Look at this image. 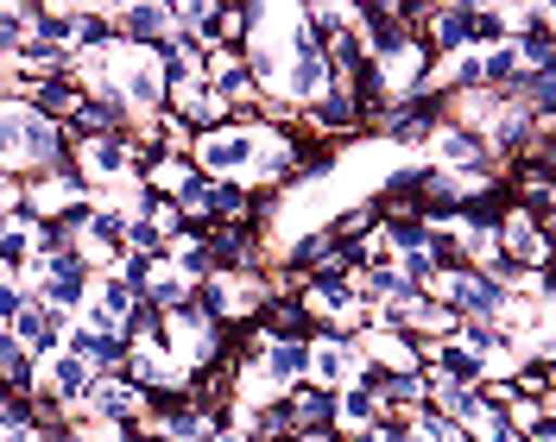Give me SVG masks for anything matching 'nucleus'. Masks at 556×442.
I'll return each mask as SVG.
<instances>
[{
    "instance_id": "obj_24",
    "label": "nucleus",
    "mask_w": 556,
    "mask_h": 442,
    "mask_svg": "<svg viewBox=\"0 0 556 442\" xmlns=\"http://www.w3.org/2000/svg\"><path fill=\"white\" fill-rule=\"evenodd\" d=\"M197 177V165L190 159H172V152H152L146 165H139V184L152 190V197H165V203H177L184 197V184Z\"/></svg>"
},
{
    "instance_id": "obj_19",
    "label": "nucleus",
    "mask_w": 556,
    "mask_h": 442,
    "mask_svg": "<svg viewBox=\"0 0 556 442\" xmlns=\"http://www.w3.org/2000/svg\"><path fill=\"white\" fill-rule=\"evenodd\" d=\"M253 329H260V341H316L311 316L298 310V298H266L260 316H253Z\"/></svg>"
},
{
    "instance_id": "obj_27",
    "label": "nucleus",
    "mask_w": 556,
    "mask_h": 442,
    "mask_svg": "<svg viewBox=\"0 0 556 442\" xmlns=\"http://www.w3.org/2000/svg\"><path fill=\"white\" fill-rule=\"evenodd\" d=\"M33 354H26V348H20V341L7 336V329H0V379H7V386H20V392H26V399H33Z\"/></svg>"
},
{
    "instance_id": "obj_10",
    "label": "nucleus",
    "mask_w": 556,
    "mask_h": 442,
    "mask_svg": "<svg viewBox=\"0 0 556 442\" xmlns=\"http://www.w3.org/2000/svg\"><path fill=\"white\" fill-rule=\"evenodd\" d=\"M64 354H76L96 379H108V374H121V361H127V336L121 329H83V323H70Z\"/></svg>"
},
{
    "instance_id": "obj_30",
    "label": "nucleus",
    "mask_w": 556,
    "mask_h": 442,
    "mask_svg": "<svg viewBox=\"0 0 556 442\" xmlns=\"http://www.w3.org/2000/svg\"><path fill=\"white\" fill-rule=\"evenodd\" d=\"M374 442H417V437H412L405 417H380V424H374Z\"/></svg>"
},
{
    "instance_id": "obj_18",
    "label": "nucleus",
    "mask_w": 556,
    "mask_h": 442,
    "mask_svg": "<svg viewBox=\"0 0 556 442\" xmlns=\"http://www.w3.org/2000/svg\"><path fill=\"white\" fill-rule=\"evenodd\" d=\"M165 266H172L177 278H208L215 273V228H184V235L165 247Z\"/></svg>"
},
{
    "instance_id": "obj_16",
    "label": "nucleus",
    "mask_w": 556,
    "mask_h": 442,
    "mask_svg": "<svg viewBox=\"0 0 556 442\" xmlns=\"http://www.w3.org/2000/svg\"><path fill=\"white\" fill-rule=\"evenodd\" d=\"M361 361L374 367V374H424V348L412 336H380V329H367L361 336Z\"/></svg>"
},
{
    "instance_id": "obj_8",
    "label": "nucleus",
    "mask_w": 556,
    "mask_h": 442,
    "mask_svg": "<svg viewBox=\"0 0 556 442\" xmlns=\"http://www.w3.org/2000/svg\"><path fill=\"white\" fill-rule=\"evenodd\" d=\"M89 291H96V273H89V266L70 253V260H51V273H45V285H38L33 298L76 323V316H83V304H89Z\"/></svg>"
},
{
    "instance_id": "obj_22",
    "label": "nucleus",
    "mask_w": 556,
    "mask_h": 442,
    "mask_svg": "<svg viewBox=\"0 0 556 442\" xmlns=\"http://www.w3.org/2000/svg\"><path fill=\"white\" fill-rule=\"evenodd\" d=\"M285 411H291V430H298V437H311V430H336V392L298 386V392H285Z\"/></svg>"
},
{
    "instance_id": "obj_13",
    "label": "nucleus",
    "mask_w": 556,
    "mask_h": 442,
    "mask_svg": "<svg viewBox=\"0 0 556 442\" xmlns=\"http://www.w3.org/2000/svg\"><path fill=\"white\" fill-rule=\"evenodd\" d=\"M430 165H443V171H493V159H486V139L481 134H468V127H455V121H443L437 134H430ZM506 177V171H500Z\"/></svg>"
},
{
    "instance_id": "obj_15",
    "label": "nucleus",
    "mask_w": 556,
    "mask_h": 442,
    "mask_svg": "<svg viewBox=\"0 0 556 442\" xmlns=\"http://www.w3.org/2000/svg\"><path fill=\"white\" fill-rule=\"evenodd\" d=\"M152 411L146 392H134L121 374L96 379V392H89V417H102V424H121V430H139V417Z\"/></svg>"
},
{
    "instance_id": "obj_7",
    "label": "nucleus",
    "mask_w": 556,
    "mask_h": 442,
    "mask_svg": "<svg viewBox=\"0 0 556 442\" xmlns=\"http://www.w3.org/2000/svg\"><path fill=\"white\" fill-rule=\"evenodd\" d=\"M165 114H172V121H184L190 134H208V127L235 121V108L222 102V96L208 89L203 76H190V83H172V89H165Z\"/></svg>"
},
{
    "instance_id": "obj_23",
    "label": "nucleus",
    "mask_w": 556,
    "mask_h": 442,
    "mask_svg": "<svg viewBox=\"0 0 556 442\" xmlns=\"http://www.w3.org/2000/svg\"><path fill=\"white\" fill-rule=\"evenodd\" d=\"M380 424V399L354 379V386H342L336 392V437H361V430H374Z\"/></svg>"
},
{
    "instance_id": "obj_11",
    "label": "nucleus",
    "mask_w": 556,
    "mask_h": 442,
    "mask_svg": "<svg viewBox=\"0 0 556 442\" xmlns=\"http://www.w3.org/2000/svg\"><path fill=\"white\" fill-rule=\"evenodd\" d=\"M64 329H70V316H58L51 304H38V298H26V310L13 316V329H7V336L20 341V348H26L33 361H51V354L64 348Z\"/></svg>"
},
{
    "instance_id": "obj_4",
    "label": "nucleus",
    "mask_w": 556,
    "mask_h": 442,
    "mask_svg": "<svg viewBox=\"0 0 556 442\" xmlns=\"http://www.w3.org/2000/svg\"><path fill=\"white\" fill-rule=\"evenodd\" d=\"M70 171L89 184V190H114V184H139V146L127 134H108V139H83V146H70L64 152Z\"/></svg>"
},
{
    "instance_id": "obj_3",
    "label": "nucleus",
    "mask_w": 556,
    "mask_h": 442,
    "mask_svg": "<svg viewBox=\"0 0 556 442\" xmlns=\"http://www.w3.org/2000/svg\"><path fill=\"white\" fill-rule=\"evenodd\" d=\"M551 228L544 215H531L519 203H500L493 215V240H500V260L513 266V273H551Z\"/></svg>"
},
{
    "instance_id": "obj_9",
    "label": "nucleus",
    "mask_w": 556,
    "mask_h": 442,
    "mask_svg": "<svg viewBox=\"0 0 556 442\" xmlns=\"http://www.w3.org/2000/svg\"><path fill=\"white\" fill-rule=\"evenodd\" d=\"M114 33L134 51H159L172 38V0H134V7H114Z\"/></svg>"
},
{
    "instance_id": "obj_20",
    "label": "nucleus",
    "mask_w": 556,
    "mask_h": 442,
    "mask_svg": "<svg viewBox=\"0 0 556 442\" xmlns=\"http://www.w3.org/2000/svg\"><path fill=\"white\" fill-rule=\"evenodd\" d=\"M121 33H114V7H76V51L70 58H114Z\"/></svg>"
},
{
    "instance_id": "obj_21",
    "label": "nucleus",
    "mask_w": 556,
    "mask_h": 442,
    "mask_svg": "<svg viewBox=\"0 0 556 442\" xmlns=\"http://www.w3.org/2000/svg\"><path fill=\"white\" fill-rule=\"evenodd\" d=\"M513 33H519V7H475L468 0V51L513 45Z\"/></svg>"
},
{
    "instance_id": "obj_29",
    "label": "nucleus",
    "mask_w": 556,
    "mask_h": 442,
    "mask_svg": "<svg viewBox=\"0 0 556 442\" xmlns=\"http://www.w3.org/2000/svg\"><path fill=\"white\" fill-rule=\"evenodd\" d=\"M26 298H33V291H26L20 278H0V329H13V316L26 310Z\"/></svg>"
},
{
    "instance_id": "obj_26",
    "label": "nucleus",
    "mask_w": 556,
    "mask_h": 442,
    "mask_svg": "<svg viewBox=\"0 0 556 442\" xmlns=\"http://www.w3.org/2000/svg\"><path fill=\"white\" fill-rule=\"evenodd\" d=\"M139 304H152L159 316H172V310H184V304H190V278H177L172 266H159V273H152V285H146V298H139Z\"/></svg>"
},
{
    "instance_id": "obj_5",
    "label": "nucleus",
    "mask_w": 556,
    "mask_h": 442,
    "mask_svg": "<svg viewBox=\"0 0 556 442\" xmlns=\"http://www.w3.org/2000/svg\"><path fill=\"white\" fill-rule=\"evenodd\" d=\"M89 392H96V374L76 361V354H51V361H38L33 367V399H45V405L58 411V417H89Z\"/></svg>"
},
{
    "instance_id": "obj_32",
    "label": "nucleus",
    "mask_w": 556,
    "mask_h": 442,
    "mask_svg": "<svg viewBox=\"0 0 556 442\" xmlns=\"http://www.w3.org/2000/svg\"><path fill=\"white\" fill-rule=\"evenodd\" d=\"M139 442H165V437H139Z\"/></svg>"
},
{
    "instance_id": "obj_12",
    "label": "nucleus",
    "mask_w": 556,
    "mask_h": 442,
    "mask_svg": "<svg viewBox=\"0 0 556 442\" xmlns=\"http://www.w3.org/2000/svg\"><path fill=\"white\" fill-rule=\"evenodd\" d=\"M253 367H260V374H266V386L285 399V392L311 386V341H266V348L253 354Z\"/></svg>"
},
{
    "instance_id": "obj_28",
    "label": "nucleus",
    "mask_w": 556,
    "mask_h": 442,
    "mask_svg": "<svg viewBox=\"0 0 556 442\" xmlns=\"http://www.w3.org/2000/svg\"><path fill=\"white\" fill-rule=\"evenodd\" d=\"M33 33V0H20V7H0V58H13L20 45Z\"/></svg>"
},
{
    "instance_id": "obj_25",
    "label": "nucleus",
    "mask_w": 556,
    "mask_h": 442,
    "mask_svg": "<svg viewBox=\"0 0 556 442\" xmlns=\"http://www.w3.org/2000/svg\"><path fill=\"white\" fill-rule=\"evenodd\" d=\"M26 260H33V215H26V209H20V215H0V273L20 278Z\"/></svg>"
},
{
    "instance_id": "obj_14",
    "label": "nucleus",
    "mask_w": 556,
    "mask_h": 442,
    "mask_svg": "<svg viewBox=\"0 0 556 442\" xmlns=\"http://www.w3.org/2000/svg\"><path fill=\"white\" fill-rule=\"evenodd\" d=\"M417 38L430 45V58H437V64L462 58V51H468V0H437V7H430V20L417 26Z\"/></svg>"
},
{
    "instance_id": "obj_17",
    "label": "nucleus",
    "mask_w": 556,
    "mask_h": 442,
    "mask_svg": "<svg viewBox=\"0 0 556 442\" xmlns=\"http://www.w3.org/2000/svg\"><path fill=\"white\" fill-rule=\"evenodd\" d=\"M556 171L551 165H513L506 171V203L531 209V215H544V222H556Z\"/></svg>"
},
{
    "instance_id": "obj_6",
    "label": "nucleus",
    "mask_w": 556,
    "mask_h": 442,
    "mask_svg": "<svg viewBox=\"0 0 556 442\" xmlns=\"http://www.w3.org/2000/svg\"><path fill=\"white\" fill-rule=\"evenodd\" d=\"M386 146H399V152H424L430 134L443 127V102L437 96H412V102H386L374 121H367Z\"/></svg>"
},
{
    "instance_id": "obj_1",
    "label": "nucleus",
    "mask_w": 556,
    "mask_h": 442,
    "mask_svg": "<svg viewBox=\"0 0 556 442\" xmlns=\"http://www.w3.org/2000/svg\"><path fill=\"white\" fill-rule=\"evenodd\" d=\"M64 127L33 114L26 102L0 96V171L7 177H38V171H58L64 165Z\"/></svg>"
},
{
    "instance_id": "obj_31",
    "label": "nucleus",
    "mask_w": 556,
    "mask_h": 442,
    "mask_svg": "<svg viewBox=\"0 0 556 442\" xmlns=\"http://www.w3.org/2000/svg\"><path fill=\"white\" fill-rule=\"evenodd\" d=\"M0 215H20V177L0 171Z\"/></svg>"
},
{
    "instance_id": "obj_2",
    "label": "nucleus",
    "mask_w": 556,
    "mask_h": 442,
    "mask_svg": "<svg viewBox=\"0 0 556 442\" xmlns=\"http://www.w3.org/2000/svg\"><path fill=\"white\" fill-rule=\"evenodd\" d=\"M190 165L215 184H253L260 165V121H222L208 134H190Z\"/></svg>"
}]
</instances>
